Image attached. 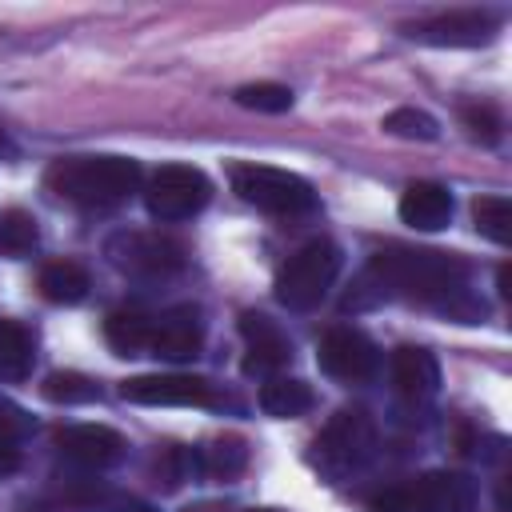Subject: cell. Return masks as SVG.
Wrapping results in <instances>:
<instances>
[{"label": "cell", "instance_id": "obj_2", "mask_svg": "<svg viewBox=\"0 0 512 512\" xmlns=\"http://www.w3.org/2000/svg\"><path fill=\"white\" fill-rule=\"evenodd\" d=\"M48 188L88 212L116 208L140 188V164L132 156H68L48 168Z\"/></svg>", "mask_w": 512, "mask_h": 512}, {"label": "cell", "instance_id": "obj_21", "mask_svg": "<svg viewBox=\"0 0 512 512\" xmlns=\"http://www.w3.org/2000/svg\"><path fill=\"white\" fill-rule=\"evenodd\" d=\"M248 460V448L240 440H212L208 448L196 452V468L208 476V480H232Z\"/></svg>", "mask_w": 512, "mask_h": 512}, {"label": "cell", "instance_id": "obj_14", "mask_svg": "<svg viewBox=\"0 0 512 512\" xmlns=\"http://www.w3.org/2000/svg\"><path fill=\"white\" fill-rule=\"evenodd\" d=\"M56 444L68 460L84 464V468H112L124 460V436L108 424H72L56 432Z\"/></svg>", "mask_w": 512, "mask_h": 512}, {"label": "cell", "instance_id": "obj_12", "mask_svg": "<svg viewBox=\"0 0 512 512\" xmlns=\"http://www.w3.org/2000/svg\"><path fill=\"white\" fill-rule=\"evenodd\" d=\"M240 336H244V348H248V356H244L248 376H272L292 360L288 332L276 320H268L264 312H244L240 316Z\"/></svg>", "mask_w": 512, "mask_h": 512}, {"label": "cell", "instance_id": "obj_20", "mask_svg": "<svg viewBox=\"0 0 512 512\" xmlns=\"http://www.w3.org/2000/svg\"><path fill=\"white\" fill-rule=\"evenodd\" d=\"M40 292L52 304H76L88 296V272L76 260H52L40 268Z\"/></svg>", "mask_w": 512, "mask_h": 512}, {"label": "cell", "instance_id": "obj_28", "mask_svg": "<svg viewBox=\"0 0 512 512\" xmlns=\"http://www.w3.org/2000/svg\"><path fill=\"white\" fill-rule=\"evenodd\" d=\"M28 432H32V416L20 404H12L8 396H0V440H12L16 444Z\"/></svg>", "mask_w": 512, "mask_h": 512}, {"label": "cell", "instance_id": "obj_4", "mask_svg": "<svg viewBox=\"0 0 512 512\" xmlns=\"http://www.w3.org/2000/svg\"><path fill=\"white\" fill-rule=\"evenodd\" d=\"M232 180V192L260 208V212H272V216H308L316 212V192L304 176L288 172V168H272V164H232L228 172Z\"/></svg>", "mask_w": 512, "mask_h": 512}, {"label": "cell", "instance_id": "obj_22", "mask_svg": "<svg viewBox=\"0 0 512 512\" xmlns=\"http://www.w3.org/2000/svg\"><path fill=\"white\" fill-rule=\"evenodd\" d=\"M36 240H40V232H36L32 212H24V208L0 212V256H24L36 248Z\"/></svg>", "mask_w": 512, "mask_h": 512}, {"label": "cell", "instance_id": "obj_27", "mask_svg": "<svg viewBox=\"0 0 512 512\" xmlns=\"http://www.w3.org/2000/svg\"><path fill=\"white\" fill-rule=\"evenodd\" d=\"M460 120H464L472 140H480V144H496L500 140V112L492 104H464Z\"/></svg>", "mask_w": 512, "mask_h": 512}, {"label": "cell", "instance_id": "obj_29", "mask_svg": "<svg viewBox=\"0 0 512 512\" xmlns=\"http://www.w3.org/2000/svg\"><path fill=\"white\" fill-rule=\"evenodd\" d=\"M16 468H20V448L12 440H0V476H8Z\"/></svg>", "mask_w": 512, "mask_h": 512}, {"label": "cell", "instance_id": "obj_31", "mask_svg": "<svg viewBox=\"0 0 512 512\" xmlns=\"http://www.w3.org/2000/svg\"><path fill=\"white\" fill-rule=\"evenodd\" d=\"M0 152H8V140H4V132H0Z\"/></svg>", "mask_w": 512, "mask_h": 512}, {"label": "cell", "instance_id": "obj_11", "mask_svg": "<svg viewBox=\"0 0 512 512\" xmlns=\"http://www.w3.org/2000/svg\"><path fill=\"white\" fill-rule=\"evenodd\" d=\"M412 40L436 44V48H480L496 36V16L480 8H460V12H440L432 20H420L408 28Z\"/></svg>", "mask_w": 512, "mask_h": 512}, {"label": "cell", "instance_id": "obj_10", "mask_svg": "<svg viewBox=\"0 0 512 512\" xmlns=\"http://www.w3.org/2000/svg\"><path fill=\"white\" fill-rule=\"evenodd\" d=\"M120 396L128 404H156V408H212L216 392L200 376H132L120 384Z\"/></svg>", "mask_w": 512, "mask_h": 512}, {"label": "cell", "instance_id": "obj_32", "mask_svg": "<svg viewBox=\"0 0 512 512\" xmlns=\"http://www.w3.org/2000/svg\"><path fill=\"white\" fill-rule=\"evenodd\" d=\"M256 512H280V508H256Z\"/></svg>", "mask_w": 512, "mask_h": 512}, {"label": "cell", "instance_id": "obj_7", "mask_svg": "<svg viewBox=\"0 0 512 512\" xmlns=\"http://www.w3.org/2000/svg\"><path fill=\"white\" fill-rule=\"evenodd\" d=\"M212 200V180L192 164H164L144 184V204L156 220H188Z\"/></svg>", "mask_w": 512, "mask_h": 512}, {"label": "cell", "instance_id": "obj_15", "mask_svg": "<svg viewBox=\"0 0 512 512\" xmlns=\"http://www.w3.org/2000/svg\"><path fill=\"white\" fill-rule=\"evenodd\" d=\"M392 384L412 404L432 400L440 392V364H436V356L428 348H412V344L396 348L392 352Z\"/></svg>", "mask_w": 512, "mask_h": 512}, {"label": "cell", "instance_id": "obj_13", "mask_svg": "<svg viewBox=\"0 0 512 512\" xmlns=\"http://www.w3.org/2000/svg\"><path fill=\"white\" fill-rule=\"evenodd\" d=\"M204 344V316L196 304H176L160 316H152V340L148 352L164 360H192Z\"/></svg>", "mask_w": 512, "mask_h": 512}, {"label": "cell", "instance_id": "obj_8", "mask_svg": "<svg viewBox=\"0 0 512 512\" xmlns=\"http://www.w3.org/2000/svg\"><path fill=\"white\" fill-rule=\"evenodd\" d=\"M108 260L140 280H164L184 268V248L160 232H116L108 240Z\"/></svg>", "mask_w": 512, "mask_h": 512}, {"label": "cell", "instance_id": "obj_3", "mask_svg": "<svg viewBox=\"0 0 512 512\" xmlns=\"http://www.w3.org/2000/svg\"><path fill=\"white\" fill-rule=\"evenodd\" d=\"M340 264H344V256L332 240L320 236V240L300 244L276 272V300L288 312H312L328 296L332 280L340 276Z\"/></svg>", "mask_w": 512, "mask_h": 512}, {"label": "cell", "instance_id": "obj_1", "mask_svg": "<svg viewBox=\"0 0 512 512\" xmlns=\"http://www.w3.org/2000/svg\"><path fill=\"white\" fill-rule=\"evenodd\" d=\"M388 296H404L440 312L460 316L464 324L476 320V304L468 300V264L452 252H420V248H388L376 252L356 288L344 296V308L360 312Z\"/></svg>", "mask_w": 512, "mask_h": 512}, {"label": "cell", "instance_id": "obj_25", "mask_svg": "<svg viewBox=\"0 0 512 512\" xmlns=\"http://www.w3.org/2000/svg\"><path fill=\"white\" fill-rule=\"evenodd\" d=\"M236 104L240 108H252V112H288L292 108V88L284 84H272V80H256V84H244L236 88Z\"/></svg>", "mask_w": 512, "mask_h": 512}, {"label": "cell", "instance_id": "obj_23", "mask_svg": "<svg viewBox=\"0 0 512 512\" xmlns=\"http://www.w3.org/2000/svg\"><path fill=\"white\" fill-rule=\"evenodd\" d=\"M40 392L52 404H92V400H100V384L84 372H52Z\"/></svg>", "mask_w": 512, "mask_h": 512}, {"label": "cell", "instance_id": "obj_18", "mask_svg": "<svg viewBox=\"0 0 512 512\" xmlns=\"http://www.w3.org/2000/svg\"><path fill=\"white\" fill-rule=\"evenodd\" d=\"M104 340L116 348V356H140V352H148V340H152V316H144L136 308L112 312L104 320Z\"/></svg>", "mask_w": 512, "mask_h": 512}, {"label": "cell", "instance_id": "obj_19", "mask_svg": "<svg viewBox=\"0 0 512 512\" xmlns=\"http://www.w3.org/2000/svg\"><path fill=\"white\" fill-rule=\"evenodd\" d=\"M312 388L304 380H292V376H272L264 388H260V408L276 420H292V416H304L312 408Z\"/></svg>", "mask_w": 512, "mask_h": 512}, {"label": "cell", "instance_id": "obj_33", "mask_svg": "<svg viewBox=\"0 0 512 512\" xmlns=\"http://www.w3.org/2000/svg\"><path fill=\"white\" fill-rule=\"evenodd\" d=\"M196 512H216V508H196Z\"/></svg>", "mask_w": 512, "mask_h": 512}, {"label": "cell", "instance_id": "obj_9", "mask_svg": "<svg viewBox=\"0 0 512 512\" xmlns=\"http://www.w3.org/2000/svg\"><path fill=\"white\" fill-rule=\"evenodd\" d=\"M316 360L332 380H344V384H364L380 372V348L360 328H344V324L324 332Z\"/></svg>", "mask_w": 512, "mask_h": 512}, {"label": "cell", "instance_id": "obj_17", "mask_svg": "<svg viewBox=\"0 0 512 512\" xmlns=\"http://www.w3.org/2000/svg\"><path fill=\"white\" fill-rule=\"evenodd\" d=\"M32 364H36V348H32L28 328L16 320H0V380L4 384L28 380Z\"/></svg>", "mask_w": 512, "mask_h": 512}, {"label": "cell", "instance_id": "obj_5", "mask_svg": "<svg viewBox=\"0 0 512 512\" xmlns=\"http://www.w3.org/2000/svg\"><path fill=\"white\" fill-rule=\"evenodd\" d=\"M476 480L464 472H428L372 500V512H472Z\"/></svg>", "mask_w": 512, "mask_h": 512}, {"label": "cell", "instance_id": "obj_26", "mask_svg": "<svg viewBox=\"0 0 512 512\" xmlns=\"http://www.w3.org/2000/svg\"><path fill=\"white\" fill-rule=\"evenodd\" d=\"M384 132H392L400 140H436L440 124L420 108H396V112L384 116Z\"/></svg>", "mask_w": 512, "mask_h": 512}, {"label": "cell", "instance_id": "obj_16", "mask_svg": "<svg viewBox=\"0 0 512 512\" xmlns=\"http://www.w3.org/2000/svg\"><path fill=\"white\" fill-rule=\"evenodd\" d=\"M452 192L436 180H416L400 196V220L416 232H440L452 220Z\"/></svg>", "mask_w": 512, "mask_h": 512}, {"label": "cell", "instance_id": "obj_6", "mask_svg": "<svg viewBox=\"0 0 512 512\" xmlns=\"http://www.w3.org/2000/svg\"><path fill=\"white\" fill-rule=\"evenodd\" d=\"M376 452V424L360 408H340L316 436V464L328 476L356 472Z\"/></svg>", "mask_w": 512, "mask_h": 512}, {"label": "cell", "instance_id": "obj_24", "mask_svg": "<svg viewBox=\"0 0 512 512\" xmlns=\"http://www.w3.org/2000/svg\"><path fill=\"white\" fill-rule=\"evenodd\" d=\"M472 216H476L480 236H488L492 244H508V236H512V204H508V196H480L472 204Z\"/></svg>", "mask_w": 512, "mask_h": 512}, {"label": "cell", "instance_id": "obj_30", "mask_svg": "<svg viewBox=\"0 0 512 512\" xmlns=\"http://www.w3.org/2000/svg\"><path fill=\"white\" fill-rule=\"evenodd\" d=\"M496 284H500V296H508V292H512V288H508V264L500 268V276H496Z\"/></svg>", "mask_w": 512, "mask_h": 512}]
</instances>
